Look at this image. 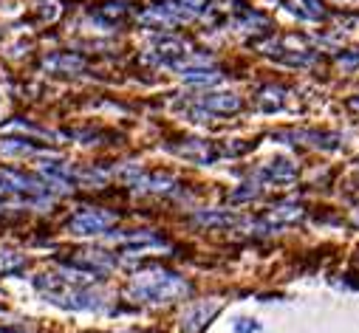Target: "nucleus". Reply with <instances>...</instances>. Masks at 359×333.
<instances>
[{
    "mask_svg": "<svg viewBox=\"0 0 359 333\" xmlns=\"http://www.w3.org/2000/svg\"><path fill=\"white\" fill-rule=\"evenodd\" d=\"M114 220H116V218H114L111 212H102V209H82V212H76V215L71 218L68 229H71L74 234H102Z\"/></svg>",
    "mask_w": 359,
    "mask_h": 333,
    "instance_id": "nucleus-2",
    "label": "nucleus"
},
{
    "mask_svg": "<svg viewBox=\"0 0 359 333\" xmlns=\"http://www.w3.org/2000/svg\"><path fill=\"white\" fill-rule=\"evenodd\" d=\"M266 176L275 178V181H292V178L297 176V166H294L292 161H275V164L266 170Z\"/></svg>",
    "mask_w": 359,
    "mask_h": 333,
    "instance_id": "nucleus-6",
    "label": "nucleus"
},
{
    "mask_svg": "<svg viewBox=\"0 0 359 333\" xmlns=\"http://www.w3.org/2000/svg\"><path fill=\"white\" fill-rule=\"evenodd\" d=\"M26 266V260L23 257H18V255H0V274H12V271H20Z\"/></svg>",
    "mask_w": 359,
    "mask_h": 333,
    "instance_id": "nucleus-8",
    "label": "nucleus"
},
{
    "mask_svg": "<svg viewBox=\"0 0 359 333\" xmlns=\"http://www.w3.org/2000/svg\"><path fill=\"white\" fill-rule=\"evenodd\" d=\"M351 108H353V111H359V99H351Z\"/></svg>",
    "mask_w": 359,
    "mask_h": 333,
    "instance_id": "nucleus-11",
    "label": "nucleus"
},
{
    "mask_svg": "<svg viewBox=\"0 0 359 333\" xmlns=\"http://www.w3.org/2000/svg\"><path fill=\"white\" fill-rule=\"evenodd\" d=\"M0 333H20V330H12V327H0Z\"/></svg>",
    "mask_w": 359,
    "mask_h": 333,
    "instance_id": "nucleus-10",
    "label": "nucleus"
},
{
    "mask_svg": "<svg viewBox=\"0 0 359 333\" xmlns=\"http://www.w3.org/2000/svg\"><path fill=\"white\" fill-rule=\"evenodd\" d=\"M46 68L62 71V73H74V71L85 68V59L82 57H74V54H54V57L46 59Z\"/></svg>",
    "mask_w": 359,
    "mask_h": 333,
    "instance_id": "nucleus-4",
    "label": "nucleus"
},
{
    "mask_svg": "<svg viewBox=\"0 0 359 333\" xmlns=\"http://www.w3.org/2000/svg\"><path fill=\"white\" fill-rule=\"evenodd\" d=\"M286 99H283V91H278V88H266L263 94H260V105L266 108V111H275V108H280Z\"/></svg>",
    "mask_w": 359,
    "mask_h": 333,
    "instance_id": "nucleus-7",
    "label": "nucleus"
},
{
    "mask_svg": "<svg viewBox=\"0 0 359 333\" xmlns=\"http://www.w3.org/2000/svg\"><path fill=\"white\" fill-rule=\"evenodd\" d=\"M68 263L74 269H79V271H108L114 266V257L105 255V252H79Z\"/></svg>",
    "mask_w": 359,
    "mask_h": 333,
    "instance_id": "nucleus-3",
    "label": "nucleus"
},
{
    "mask_svg": "<svg viewBox=\"0 0 359 333\" xmlns=\"http://www.w3.org/2000/svg\"><path fill=\"white\" fill-rule=\"evenodd\" d=\"M207 108L218 111V113H235V111H241V97H235V94H215V97L207 99Z\"/></svg>",
    "mask_w": 359,
    "mask_h": 333,
    "instance_id": "nucleus-5",
    "label": "nucleus"
},
{
    "mask_svg": "<svg viewBox=\"0 0 359 333\" xmlns=\"http://www.w3.org/2000/svg\"><path fill=\"white\" fill-rule=\"evenodd\" d=\"M178 291H184V283L178 280L175 274H161V277H153V280H144L142 285L133 288V297H142V299H170L175 297Z\"/></svg>",
    "mask_w": 359,
    "mask_h": 333,
    "instance_id": "nucleus-1",
    "label": "nucleus"
},
{
    "mask_svg": "<svg viewBox=\"0 0 359 333\" xmlns=\"http://www.w3.org/2000/svg\"><path fill=\"white\" fill-rule=\"evenodd\" d=\"M198 311H204V313H212V311H215V305H198ZM190 319H193V322H190V327H196V330H201V327H204V322H201L204 316H201V313H193Z\"/></svg>",
    "mask_w": 359,
    "mask_h": 333,
    "instance_id": "nucleus-9",
    "label": "nucleus"
}]
</instances>
